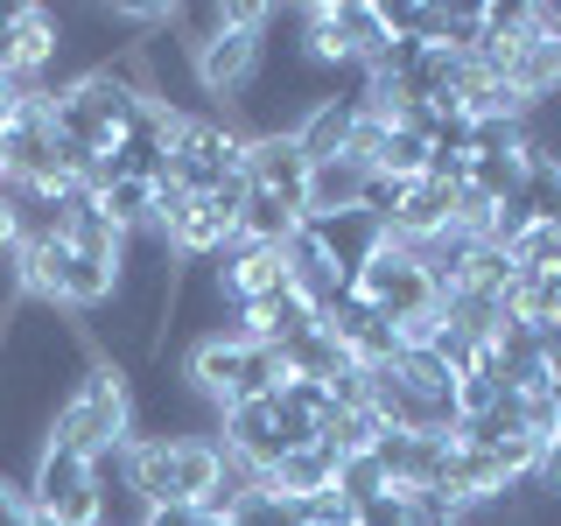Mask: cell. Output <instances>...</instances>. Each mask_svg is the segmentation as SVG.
Instances as JSON below:
<instances>
[{
  "label": "cell",
  "mask_w": 561,
  "mask_h": 526,
  "mask_svg": "<svg viewBox=\"0 0 561 526\" xmlns=\"http://www.w3.org/2000/svg\"><path fill=\"white\" fill-rule=\"evenodd\" d=\"M330 491H337V499H351V505L379 499V491H386V470L373 464V449H365V456H344V464H337V484H330Z\"/></svg>",
  "instance_id": "obj_17"
},
{
  "label": "cell",
  "mask_w": 561,
  "mask_h": 526,
  "mask_svg": "<svg viewBox=\"0 0 561 526\" xmlns=\"http://www.w3.org/2000/svg\"><path fill=\"white\" fill-rule=\"evenodd\" d=\"M210 484H218V435H190V443H175L169 449V491H175V505H197Z\"/></svg>",
  "instance_id": "obj_12"
},
{
  "label": "cell",
  "mask_w": 561,
  "mask_h": 526,
  "mask_svg": "<svg viewBox=\"0 0 561 526\" xmlns=\"http://www.w3.org/2000/svg\"><path fill=\"white\" fill-rule=\"evenodd\" d=\"M245 183L253 190H280V197H295L302 204V183H309V162H302V148H295V134H253L245 140Z\"/></svg>",
  "instance_id": "obj_5"
},
{
  "label": "cell",
  "mask_w": 561,
  "mask_h": 526,
  "mask_svg": "<svg viewBox=\"0 0 561 526\" xmlns=\"http://www.w3.org/2000/svg\"><path fill=\"white\" fill-rule=\"evenodd\" d=\"M379 175H400V183H414V175H428V140L421 134H386V148H379Z\"/></svg>",
  "instance_id": "obj_16"
},
{
  "label": "cell",
  "mask_w": 561,
  "mask_h": 526,
  "mask_svg": "<svg viewBox=\"0 0 561 526\" xmlns=\"http://www.w3.org/2000/svg\"><path fill=\"white\" fill-rule=\"evenodd\" d=\"M0 169H8V162H0Z\"/></svg>",
  "instance_id": "obj_25"
},
{
  "label": "cell",
  "mask_w": 561,
  "mask_h": 526,
  "mask_svg": "<svg viewBox=\"0 0 561 526\" xmlns=\"http://www.w3.org/2000/svg\"><path fill=\"white\" fill-rule=\"evenodd\" d=\"M534 478H540V491H548V499L561 505V435H554L548 449H540V470H534Z\"/></svg>",
  "instance_id": "obj_20"
},
{
  "label": "cell",
  "mask_w": 561,
  "mask_h": 526,
  "mask_svg": "<svg viewBox=\"0 0 561 526\" xmlns=\"http://www.w3.org/2000/svg\"><path fill=\"white\" fill-rule=\"evenodd\" d=\"M330 28H337L344 57L358 70H373V57L386 49V22H379V0H330Z\"/></svg>",
  "instance_id": "obj_10"
},
{
  "label": "cell",
  "mask_w": 561,
  "mask_h": 526,
  "mask_svg": "<svg viewBox=\"0 0 561 526\" xmlns=\"http://www.w3.org/2000/svg\"><path fill=\"white\" fill-rule=\"evenodd\" d=\"M0 526H28V491L22 484H0Z\"/></svg>",
  "instance_id": "obj_21"
},
{
  "label": "cell",
  "mask_w": 561,
  "mask_h": 526,
  "mask_svg": "<svg viewBox=\"0 0 561 526\" xmlns=\"http://www.w3.org/2000/svg\"><path fill=\"white\" fill-rule=\"evenodd\" d=\"M28 513L35 519H57V526H92L99 513V491H92V464L84 456H70V449H49L35 456V470H28Z\"/></svg>",
  "instance_id": "obj_3"
},
{
  "label": "cell",
  "mask_w": 561,
  "mask_h": 526,
  "mask_svg": "<svg viewBox=\"0 0 561 526\" xmlns=\"http://www.w3.org/2000/svg\"><path fill=\"white\" fill-rule=\"evenodd\" d=\"M302 232L330 253V267L344 281H358V267L386 245V225H373L365 210H330V218H302Z\"/></svg>",
  "instance_id": "obj_4"
},
{
  "label": "cell",
  "mask_w": 561,
  "mask_h": 526,
  "mask_svg": "<svg viewBox=\"0 0 561 526\" xmlns=\"http://www.w3.org/2000/svg\"><path fill=\"white\" fill-rule=\"evenodd\" d=\"M127 435H134V373H119V365L92 358V373H84V379L57 400V408H49L43 443H49V449H70V456H84V464H92L99 449L127 443Z\"/></svg>",
  "instance_id": "obj_1"
},
{
  "label": "cell",
  "mask_w": 561,
  "mask_h": 526,
  "mask_svg": "<svg viewBox=\"0 0 561 526\" xmlns=\"http://www.w3.org/2000/svg\"><path fill=\"white\" fill-rule=\"evenodd\" d=\"M232 526H295V505L280 491H253V499L232 513Z\"/></svg>",
  "instance_id": "obj_19"
},
{
  "label": "cell",
  "mask_w": 561,
  "mask_h": 526,
  "mask_svg": "<svg viewBox=\"0 0 561 526\" xmlns=\"http://www.w3.org/2000/svg\"><path fill=\"white\" fill-rule=\"evenodd\" d=\"M365 175L373 169H358V162H316L309 169V183H302V218H330V210H358V190H365Z\"/></svg>",
  "instance_id": "obj_9"
},
{
  "label": "cell",
  "mask_w": 561,
  "mask_h": 526,
  "mask_svg": "<svg viewBox=\"0 0 561 526\" xmlns=\"http://www.w3.org/2000/svg\"><path fill=\"white\" fill-rule=\"evenodd\" d=\"M218 449L245 456V464L267 470L280 456V428H274V400H232V408L218 414Z\"/></svg>",
  "instance_id": "obj_6"
},
{
  "label": "cell",
  "mask_w": 561,
  "mask_h": 526,
  "mask_svg": "<svg viewBox=\"0 0 561 526\" xmlns=\"http://www.w3.org/2000/svg\"><path fill=\"white\" fill-rule=\"evenodd\" d=\"M351 127H358V105H351V99H323L302 127H295V148H302L309 169L316 162H337V155L351 148Z\"/></svg>",
  "instance_id": "obj_8"
},
{
  "label": "cell",
  "mask_w": 561,
  "mask_h": 526,
  "mask_svg": "<svg viewBox=\"0 0 561 526\" xmlns=\"http://www.w3.org/2000/svg\"><path fill=\"white\" fill-rule=\"evenodd\" d=\"M358 526H421V513H414V491L386 484L379 499H365V505H358Z\"/></svg>",
  "instance_id": "obj_18"
},
{
  "label": "cell",
  "mask_w": 561,
  "mask_h": 526,
  "mask_svg": "<svg viewBox=\"0 0 561 526\" xmlns=\"http://www.w3.org/2000/svg\"><path fill=\"white\" fill-rule=\"evenodd\" d=\"M245 140L253 134H245L239 119H225V113H183L175 134H169V183L190 190V197L218 190L225 175L245 169Z\"/></svg>",
  "instance_id": "obj_2"
},
{
  "label": "cell",
  "mask_w": 561,
  "mask_h": 526,
  "mask_svg": "<svg viewBox=\"0 0 561 526\" xmlns=\"http://www.w3.org/2000/svg\"><path fill=\"white\" fill-rule=\"evenodd\" d=\"M0 323H8V309H0Z\"/></svg>",
  "instance_id": "obj_24"
},
{
  "label": "cell",
  "mask_w": 561,
  "mask_h": 526,
  "mask_svg": "<svg viewBox=\"0 0 561 526\" xmlns=\"http://www.w3.org/2000/svg\"><path fill=\"white\" fill-rule=\"evenodd\" d=\"M505 260H513V274H548V267H561V225H526V232L505 245Z\"/></svg>",
  "instance_id": "obj_15"
},
{
  "label": "cell",
  "mask_w": 561,
  "mask_h": 526,
  "mask_svg": "<svg viewBox=\"0 0 561 526\" xmlns=\"http://www.w3.org/2000/svg\"><path fill=\"white\" fill-rule=\"evenodd\" d=\"M295 225H302V204H295V197H280V190H253V183H245L239 239H253V245H280V239H295Z\"/></svg>",
  "instance_id": "obj_11"
},
{
  "label": "cell",
  "mask_w": 561,
  "mask_h": 526,
  "mask_svg": "<svg viewBox=\"0 0 561 526\" xmlns=\"http://www.w3.org/2000/svg\"><path fill=\"white\" fill-rule=\"evenodd\" d=\"M337 464H344V456L330 449V443H316V449H288V456H274V464H267V491H280L288 505H302V499H316V491L337 484Z\"/></svg>",
  "instance_id": "obj_7"
},
{
  "label": "cell",
  "mask_w": 561,
  "mask_h": 526,
  "mask_svg": "<svg viewBox=\"0 0 561 526\" xmlns=\"http://www.w3.org/2000/svg\"><path fill=\"white\" fill-rule=\"evenodd\" d=\"M449 225V190L435 175H414L408 197H400V218H393V239H428Z\"/></svg>",
  "instance_id": "obj_13"
},
{
  "label": "cell",
  "mask_w": 561,
  "mask_h": 526,
  "mask_svg": "<svg viewBox=\"0 0 561 526\" xmlns=\"http://www.w3.org/2000/svg\"><path fill=\"white\" fill-rule=\"evenodd\" d=\"M548 400H554V421H561V373H554V386H548Z\"/></svg>",
  "instance_id": "obj_22"
},
{
  "label": "cell",
  "mask_w": 561,
  "mask_h": 526,
  "mask_svg": "<svg viewBox=\"0 0 561 526\" xmlns=\"http://www.w3.org/2000/svg\"><path fill=\"white\" fill-rule=\"evenodd\" d=\"M92 204L113 218L119 239H127V232H148V225H154V183H134V175H113V183H105Z\"/></svg>",
  "instance_id": "obj_14"
},
{
  "label": "cell",
  "mask_w": 561,
  "mask_h": 526,
  "mask_svg": "<svg viewBox=\"0 0 561 526\" xmlns=\"http://www.w3.org/2000/svg\"><path fill=\"white\" fill-rule=\"evenodd\" d=\"M0 245H14V239H8V225H0Z\"/></svg>",
  "instance_id": "obj_23"
}]
</instances>
